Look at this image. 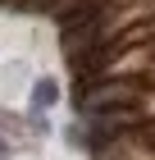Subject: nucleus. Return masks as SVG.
<instances>
[{"label":"nucleus","mask_w":155,"mask_h":160,"mask_svg":"<svg viewBox=\"0 0 155 160\" xmlns=\"http://www.w3.org/2000/svg\"><path fill=\"white\" fill-rule=\"evenodd\" d=\"M60 137H64V147H69V151H87V128H82L78 114H73V123H64V128H60Z\"/></svg>","instance_id":"7ed1b4c3"},{"label":"nucleus","mask_w":155,"mask_h":160,"mask_svg":"<svg viewBox=\"0 0 155 160\" xmlns=\"http://www.w3.org/2000/svg\"><path fill=\"white\" fill-rule=\"evenodd\" d=\"M23 128H27V114L0 110V137H5L9 147H27V142H32V133H23Z\"/></svg>","instance_id":"f03ea898"},{"label":"nucleus","mask_w":155,"mask_h":160,"mask_svg":"<svg viewBox=\"0 0 155 160\" xmlns=\"http://www.w3.org/2000/svg\"><path fill=\"white\" fill-rule=\"evenodd\" d=\"M146 87H155V60H151V69H146Z\"/></svg>","instance_id":"0eeeda50"},{"label":"nucleus","mask_w":155,"mask_h":160,"mask_svg":"<svg viewBox=\"0 0 155 160\" xmlns=\"http://www.w3.org/2000/svg\"><path fill=\"white\" fill-rule=\"evenodd\" d=\"M60 105V82L55 78H32L27 82V110H55Z\"/></svg>","instance_id":"f257e3e1"},{"label":"nucleus","mask_w":155,"mask_h":160,"mask_svg":"<svg viewBox=\"0 0 155 160\" xmlns=\"http://www.w3.org/2000/svg\"><path fill=\"white\" fill-rule=\"evenodd\" d=\"M142 137H146V142L155 147V119H146V123H142Z\"/></svg>","instance_id":"39448f33"},{"label":"nucleus","mask_w":155,"mask_h":160,"mask_svg":"<svg viewBox=\"0 0 155 160\" xmlns=\"http://www.w3.org/2000/svg\"><path fill=\"white\" fill-rule=\"evenodd\" d=\"M27 133H32V137H50V133H55L50 110H27Z\"/></svg>","instance_id":"20e7f679"},{"label":"nucleus","mask_w":155,"mask_h":160,"mask_svg":"<svg viewBox=\"0 0 155 160\" xmlns=\"http://www.w3.org/2000/svg\"><path fill=\"white\" fill-rule=\"evenodd\" d=\"M9 151H14V147L5 142V137H0V160H9Z\"/></svg>","instance_id":"423d86ee"}]
</instances>
